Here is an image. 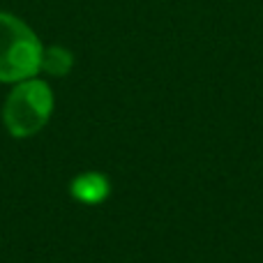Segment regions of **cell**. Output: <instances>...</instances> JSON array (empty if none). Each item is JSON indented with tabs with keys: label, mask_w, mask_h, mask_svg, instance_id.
Segmentation results:
<instances>
[{
	"label": "cell",
	"mask_w": 263,
	"mask_h": 263,
	"mask_svg": "<svg viewBox=\"0 0 263 263\" xmlns=\"http://www.w3.org/2000/svg\"><path fill=\"white\" fill-rule=\"evenodd\" d=\"M74 65V55L65 46H49L42 51V65L40 69L51 77H65Z\"/></svg>",
	"instance_id": "cell-4"
},
{
	"label": "cell",
	"mask_w": 263,
	"mask_h": 263,
	"mask_svg": "<svg viewBox=\"0 0 263 263\" xmlns=\"http://www.w3.org/2000/svg\"><path fill=\"white\" fill-rule=\"evenodd\" d=\"M42 42L21 21L0 12V81L18 83L32 79L42 65Z\"/></svg>",
	"instance_id": "cell-1"
},
{
	"label": "cell",
	"mask_w": 263,
	"mask_h": 263,
	"mask_svg": "<svg viewBox=\"0 0 263 263\" xmlns=\"http://www.w3.org/2000/svg\"><path fill=\"white\" fill-rule=\"evenodd\" d=\"M51 111H53V92L44 81L32 77L18 81L7 95L3 120L12 136L28 139L49 123Z\"/></svg>",
	"instance_id": "cell-2"
},
{
	"label": "cell",
	"mask_w": 263,
	"mask_h": 263,
	"mask_svg": "<svg viewBox=\"0 0 263 263\" xmlns=\"http://www.w3.org/2000/svg\"><path fill=\"white\" fill-rule=\"evenodd\" d=\"M111 192V185L102 173L97 171H86L81 176H77L69 185V194L72 199H77L83 205H97L102 201H106Z\"/></svg>",
	"instance_id": "cell-3"
}]
</instances>
